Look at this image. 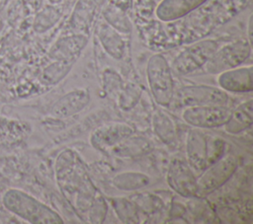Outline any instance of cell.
<instances>
[{
  "mask_svg": "<svg viewBox=\"0 0 253 224\" xmlns=\"http://www.w3.org/2000/svg\"><path fill=\"white\" fill-rule=\"evenodd\" d=\"M97 34L105 51L111 57L121 59L125 53L126 44L120 33L107 23H102L98 28Z\"/></svg>",
  "mask_w": 253,
  "mask_h": 224,
  "instance_id": "17",
  "label": "cell"
},
{
  "mask_svg": "<svg viewBox=\"0 0 253 224\" xmlns=\"http://www.w3.org/2000/svg\"><path fill=\"white\" fill-rule=\"evenodd\" d=\"M114 187L120 190L132 191L146 187L150 183V178L141 172H122L116 175L112 181Z\"/></svg>",
  "mask_w": 253,
  "mask_h": 224,
  "instance_id": "20",
  "label": "cell"
},
{
  "mask_svg": "<svg viewBox=\"0 0 253 224\" xmlns=\"http://www.w3.org/2000/svg\"><path fill=\"white\" fill-rule=\"evenodd\" d=\"M152 143L143 136L129 135L110 149V153L119 158H135L151 152Z\"/></svg>",
  "mask_w": 253,
  "mask_h": 224,
  "instance_id": "16",
  "label": "cell"
},
{
  "mask_svg": "<svg viewBox=\"0 0 253 224\" xmlns=\"http://www.w3.org/2000/svg\"><path fill=\"white\" fill-rule=\"evenodd\" d=\"M3 205L16 216L33 224H63L62 217L52 208L31 194L17 188L8 189Z\"/></svg>",
  "mask_w": 253,
  "mask_h": 224,
  "instance_id": "1",
  "label": "cell"
},
{
  "mask_svg": "<svg viewBox=\"0 0 253 224\" xmlns=\"http://www.w3.org/2000/svg\"><path fill=\"white\" fill-rule=\"evenodd\" d=\"M120 92L121 93L118 94L119 106L123 110L132 109L138 102L140 95H141V91H140L139 87H137L133 84H129V85L124 87L123 90H121Z\"/></svg>",
  "mask_w": 253,
  "mask_h": 224,
  "instance_id": "26",
  "label": "cell"
},
{
  "mask_svg": "<svg viewBox=\"0 0 253 224\" xmlns=\"http://www.w3.org/2000/svg\"><path fill=\"white\" fill-rule=\"evenodd\" d=\"M107 212H108V204L105 198L103 197V195L98 191L95 194L87 210V213H86L87 219L90 223H93V224L103 223L106 219Z\"/></svg>",
  "mask_w": 253,
  "mask_h": 224,
  "instance_id": "25",
  "label": "cell"
},
{
  "mask_svg": "<svg viewBox=\"0 0 253 224\" xmlns=\"http://www.w3.org/2000/svg\"><path fill=\"white\" fill-rule=\"evenodd\" d=\"M238 168V159L231 154L221 156L203 170L197 179L196 197H205L223 186Z\"/></svg>",
  "mask_w": 253,
  "mask_h": 224,
  "instance_id": "4",
  "label": "cell"
},
{
  "mask_svg": "<svg viewBox=\"0 0 253 224\" xmlns=\"http://www.w3.org/2000/svg\"><path fill=\"white\" fill-rule=\"evenodd\" d=\"M91 100L87 88L72 90L60 97L51 107L49 113L52 117L63 119L82 112Z\"/></svg>",
  "mask_w": 253,
  "mask_h": 224,
  "instance_id": "12",
  "label": "cell"
},
{
  "mask_svg": "<svg viewBox=\"0 0 253 224\" xmlns=\"http://www.w3.org/2000/svg\"><path fill=\"white\" fill-rule=\"evenodd\" d=\"M61 13L57 8L47 6L37 15L34 28L38 33H44L51 29L59 21Z\"/></svg>",
  "mask_w": 253,
  "mask_h": 224,
  "instance_id": "24",
  "label": "cell"
},
{
  "mask_svg": "<svg viewBox=\"0 0 253 224\" xmlns=\"http://www.w3.org/2000/svg\"><path fill=\"white\" fill-rule=\"evenodd\" d=\"M95 2V4H101L103 0H93Z\"/></svg>",
  "mask_w": 253,
  "mask_h": 224,
  "instance_id": "31",
  "label": "cell"
},
{
  "mask_svg": "<svg viewBox=\"0 0 253 224\" xmlns=\"http://www.w3.org/2000/svg\"><path fill=\"white\" fill-rule=\"evenodd\" d=\"M117 216L123 223H138L139 216L135 204L124 197L111 198Z\"/></svg>",
  "mask_w": 253,
  "mask_h": 224,
  "instance_id": "23",
  "label": "cell"
},
{
  "mask_svg": "<svg viewBox=\"0 0 253 224\" xmlns=\"http://www.w3.org/2000/svg\"><path fill=\"white\" fill-rule=\"evenodd\" d=\"M61 1H63V0H49V2H50L51 4H58V3H60Z\"/></svg>",
  "mask_w": 253,
  "mask_h": 224,
  "instance_id": "30",
  "label": "cell"
},
{
  "mask_svg": "<svg viewBox=\"0 0 253 224\" xmlns=\"http://www.w3.org/2000/svg\"><path fill=\"white\" fill-rule=\"evenodd\" d=\"M166 181L168 186L179 195L183 197H196L197 178L195 177L190 165L182 159H172Z\"/></svg>",
  "mask_w": 253,
  "mask_h": 224,
  "instance_id": "10",
  "label": "cell"
},
{
  "mask_svg": "<svg viewBox=\"0 0 253 224\" xmlns=\"http://www.w3.org/2000/svg\"><path fill=\"white\" fill-rule=\"evenodd\" d=\"M231 113L232 110L226 106H196L185 108L182 118L196 128H215L223 126Z\"/></svg>",
  "mask_w": 253,
  "mask_h": 224,
  "instance_id": "8",
  "label": "cell"
},
{
  "mask_svg": "<svg viewBox=\"0 0 253 224\" xmlns=\"http://www.w3.org/2000/svg\"><path fill=\"white\" fill-rule=\"evenodd\" d=\"M104 84H105V89L109 93H114L115 91H121V88L123 87L122 79L120 75L112 70V69H107L104 72Z\"/></svg>",
  "mask_w": 253,
  "mask_h": 224,
  "instance_id": "27",
  "label": "cell"
},
{
  "mask_svg": "<svg viewBox=\"0 0 253 224\" xmlns=\"http://www.w3.org/2000/svg\"><path fill=\"white\" fill-rule=\"evenodd\" d=\"M108 2L126 12L132 6V0H109Z\"/></svg>",
  "mask_w": 253,
  "mask_h": 224,
  "instance_id": "28",
  "label": "cell"
},
{
  "mask_svg": "<svg viewBox=\"0 0 253 224\" xmlns=\"http://www.w3.org/2000/svg\"><path fill=\"white\" fill-rule=\"evenodd\" d=\"M247 40L252 45V16L249 18V22H248V39Z\"/></svg>",
  "mask_w": 253,
  "mask_h": 224,
  "instance_id": "29",
  "label": "cell"
},
{
  "mask_svg": "<svg viewBox=\"0 0 253 224\" xmlns=\"http://www.w3.org/2000/svg\"><path fill=\"white\" fill-rule=\"evenodd\" d=\"M217 49L218 44L215 40H200L177 55L170 67L179 75H187L206 65Z\"/></svg>",
  "mask_w": 253,
  "mask_h": 224,
  "instance_id": "6",
  "label": "cell"
},
{
  "mask_svg": "<svg viewBox=\"0 0 253 224\" xmlns=\"http://www.w3.org/2000/svg\"><path fill=\"white\" fill-rule=\"evenodd\" d=\"M88 42L84 35H73L59 38L51 47L49 56L54 60L74 63Z\"/></svg>",
  "mask_w": 253,
  "mask_h": 224,
  "instance_id": "14",
  "label": "cell"
},
{
  "mask_svg": "<svg viewBox=\"0 0 253 224\" xmlns=\"http://www.w3.org/2000/svg\"><path fill=\"white\" fill-rule=\"evenodd\" d=\"M252 45L247 39H239L220 49H217L210 59L208 69L211 72H221L230 68L237 67L245 61L251 53Z\"/></svg>",
  "mask_w": 253,
  "mask_h": 224,
  "instance_id": "9",
  "label": "cell"
},
{
  "mask_svg": "<svg viewBox=\"0 0 253 224\" xmlns=\"http://www.w3.org/2000/svg\"><path fill=\"white\" fill-rule=\"evenodd\" d=\"M177 104L181 107L226 106L228 96L218 87L208 85L184 86L174 93Z\"/></svg>",
  "mask_w": 253,
  "mask_h": 224,
  "instance_id": "7",
  "label": "cell"
},
{
  "mask_svg": "<svg viewBox=\"0 0 253 224\" xmlns=\"http://www.w3.org/2000/svg\"><path fill=\"white\" fill-rule=\"evenodd\" d=\"M73 63L54 60L42 72L41 80L45 85H55L60 82L71 70Z\"/></svg>",
  "mask_w": 253,
  "mask_h": 224,
  "instance_id": "22",
  "label": "cell"
},
{
  "mask_svg": "<svg viewBox=\"0 0 253 224\" xmlns=\"http://www.w3.org/2000/svg\"><path fill=\"white\" fill-rule=\"evenodd\" d=\"M56 183L66 197L75 194L82 179L87 175L77 155L70 149L61 151L55 160Z\"/></svg>",
  "mask_w": 253,
  "mask_h": 224,
  "instance_id": "5",
  "label": "cell"
},
{
  "mask_svg": "<svg viewBox=\"0 0 253 224\" xmlns=\"http://www.w3.org/2000/svg\"><path fill=\"white\" fill-rule=\"evenodd\" d=\"M217 83L225 92L249 93L253 90L252 66H237L221 71L217 77Z\"/></svg>",
  "mask_w": 253,
  "mask_h": 224,
  "instance_id": "13",
  "label": "cell"
},
{
  "mask_svg": "<svg viewBox=\"0 0 253 224\" xmlns=\"http://www.w3.org/2000/svg\"><path fill=\"white\" fill-rule=\"evenodd\" d=\"M133 128L124 122H112L95 128L90 134L91 145L100 151L110 150L119 142L133 134Z\"/></svg>",
  "mask_w": 253,
  "mask_h": 224,
  "instance_id": "11",
  "label": "cell"
},
{
  "mask_svg": "<svg viewBox=\"0 0 253 224\" xmlns=\"http://www.w3.org/2000/svg\"><path fill=\"white\" fill-rule=\"evenodd\" d=\"M223 141L207 135L199 128L189 132L186 141L188 164L195 171H203L221 157Z\"/></svg>",
  "mask_w": 253,
  "mask_h": 224,
  "instance_id": "2",
  "label": "cell"
},
{
  "mask_svg": "<svg viewBox=\"0 0 253 224\" xmlns=\"http://www.w3.org/2000/svg\"><path fill=\"white\" fill-rule=\"evenodd\" d=\"M147 83L157 105L168 107L174 99L172 69L162 54H153L146 65Z\"/></svg>",
  "mask_w": 253,
  "mask_h": 224,
  "instance_id": "3",
  "label": "cell"
},
{
  "mask_svg": "<svg viewBox=\"0 0 253 224\" xmlns=\"http://www.w3.org/2000/svg\"><path fill=\"white\" fill-rule=\"evenodd\" d=\"M152 128L155 135L168 146L174 145L177 140V129L171 116L162 110L156 111L152 115Z\"/></svg>",
  "mask_w": 253,
  "mask_h": 224,
  "instance_id": "18",
  "label": "cell"
},
{
  "mask_svg": "<svg viewBox=\"0 0 253 224\" xmlns=\"http://www.w3.org/2000/svg\"><path fill=\"white\" fill-rule=\"evenodd\" d=\"M252 125V100L241 103L224 124L225 130L229 133H239Z\"/></svg>",
  "mask_w": 253,
  "mask_h": 224,
  "instance_id": "19",
  "label": "cell"
},
{
  "mask_svg": "<svg viewBox=\"0 0 253 224\" xmlns=\"http://www.w3.org/2000/svg\"><path fill=\"white\" fill-rule=\"evenodd\" d=\"M207 0H161L155 14L163 22L180 19L200 7Z\"/></svg>",
  "mask_w": 253,
  "mask_h": 224,
  "instance_id": "15",
  "label": "cell"
},
{
  "mask_svg": "<svg viewBox=\"0 0 253 224\" xmlns=\"http://www.w3.org/2000/svg\"><path fill=\"white\" fill-rule=\"evenodd\" d=\"M102 13L106 23L117 32L121 34H129L131 32L132 26L126 11L108 2Z\"/></svg>",
  "mask_w": 253,
  "mask_h": 224,
  "instance_id": "21",
  "label": "cell"
}]
</instances>
